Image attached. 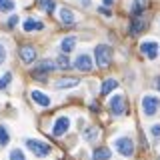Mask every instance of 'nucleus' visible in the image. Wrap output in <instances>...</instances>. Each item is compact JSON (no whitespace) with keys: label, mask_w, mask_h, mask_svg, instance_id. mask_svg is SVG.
I'll list each match as a JSON object with an SVG mask.
<instances>
[{"label":"nucleus","mask_w":160,"mask_h":160,"mask_svg":"<svg viewBox=\"0 0 160 160\" xmlns=\"http://www.w3.org/2000/svg\"><path fill=\"white\" fill-rule=\"evenodd\" d=\"M56 60H42V62H38V66L34 68V78H38V80H44L46 78V74L48 72H52V70H56Z\"/></svg>","instance_id":"obj_2"},{"label":"nucleus","mask_w":160,"mask_h":160,"mask_svg":"<svg viewBox=\"0 0 160 160\" xmlns=\"http://www.w3.org/2000/svg\"><path fill=\"white\" fill-rule=\"evenodd\" d=\"M30 96H32V100L38 104V106H44V108L50 106V98L44 92H40V90H32V94H30Z\"/></svg>","instance_id":"obj_12"},{"label":"nucleus","mask_w":160,"mask_h":160,"mask_svg":"<svg viewBox=\"0 0 160 160\" xmlns=\"http://www.w3.org/2000/svg\"><path fill=\"white\" fill-rule=\"evenodd\" d=\"M78 84H80V80H78V78H72V76H66V78H58V80H56V88H60V90L74 88V86H78Z\"/></svg>","instance_id":"obj_11"},{"label":"nucleus","mask_w":160,"mask_h":160,"mask_svg":"<svg viewBox=\"0 0 160 160\" xmlns=\"http://www.w3.org/2000/svg\"><path fill=\"white\" fill-rule=\"evenodd\" d=\"M158 160H160V158H158Z\"/></svg>","instance_id":"obj_32"},{"label":"nucleus","mask_w":160,"mask_h":160,"mask_svg":"<svg viewBox=\"0 0 160 160\" xmlns=\"http://www.w3.org/2000/svg\"><path fill=\"white\" fill-rule=\"evenodd\" d=\"M10 80H12V74L6 72L2 78H0V90H4V88H8V84H10Z\"/></svg>","instance_id":"obj_24"},{"label":"nucleus","mask_w":160,"mask_h":160,"mask_svg":"<svg viewBox=\"0 0 160 160\" xmlns=\"http://www.w3.org/2000/svg\"><path fill=\"white\" fill-rule=\"evenodd\" d=\"M100 12H102V14H104V16H110V10H108L106 6H104V8H100Z\"/></svg>","instance_id":"obj_30"},{"label":"nucleus","mask_w":160,"mask_h":160,"mask_svg":"<svg viewBox=\"0 0 160 160\" xmlns=\"http://www.w3.org/2000/svg\"><path fill=\"white\" fill-rule=\"evenodd\" d=\"M144 10H146V0H134V6H132V14H134V16L142 14Z\"/></svg>","instance_id":"obj_20"},{"label":"nucleus","mask_w":160,"mask_h":160,"mask_svg":"<svg viewBox=\"0 0 160 160\" xmlns=\"http://www.w3.org/2000/svg\"><path fill=\"white\" fill-rule=\"evenodd\" d=\"M74 46H76V36H66L62 42H60V50H62V54L72 52Z\"/></svg>","instance_id":"obj_13"},{"label":"nucleus","mask_w":160,"mask_h":160,"mask_svg":"<svg viewBox=\"0 0 160 160\" xmlns=\"http://www.w3.org/2000/svg\"><path fill=\"white\" fill-rule=\"evenodd\" d=\"M150 134H152L154 142H158V140H160V124H154V126L150 128Z\"/></svg>","instance_id":"obj_25"},{"label":"nucleus","mask_w":160,"mask_h":160,"mask_svg":"<svg viewBox=\"0 0 160 160\" xmlns=\"http://www.w3.org/2000/svg\"><path fill=\"white\" fill-rule=\"evenodd\" d=\"M26 146L30 148V152L36 154V156H40V158H44V156H48V154H50V146H48L46 142H40V140L28 138L26 140Z\"/></svg>","instance_id":"obj_3"},{"label":"nucleus","mask_w":160,"mask_h":160,"mask_svg":"<svg viewBox=\"0 0 160 160\" xmlns=\"http://www.w3.org/2000/svg\"><path fill=\"white\" fill-rule=\"evenodd\" d=\"M56 66H58L60 70H66V68H70V60H68V54H60V56L56 58Z\"/></svg>","instance_id":"obj_21"},{"label":"nucleus","mask_w":160,"mask_h":160,"mask_svg":"<svg viewBox=\"0 0 160 160\" xmlns=\"http://www.w3.org/2000/svg\"><path fill=\"white\" fill-rule=\"evenodd\" d=\"M140 52H144V56L154 60L158 56V44L156 42H142L140 44Z\"/></svg>","instance_id":"obj_9"},{"label":"nucleus","mask_w":160,"mask_h":160,"mask_svg":"<svg viewBox=\"0 0 160 160\" xmlns=\"http://www.w3.org/2000/svg\"><path fill=\"white\" fill-rule=\"evenodd\" d=\"M8 140H10V136H8V130H6V126H0V144H2V146H6V144H8Z\"/></svg>","instance_id":"obj_23"},{"label":"nucleus","mask_w":160,"mask_h":160,"mask_svg":"<svg viewBox=\"0 0 160 160\" xmlns=\"http://www.w3.org/2000/svg\"><path fill=\"white\" fill-rule=\"evenodd\" d=\"M4 60H6V50H4V46L0 44V64H2Z\"/></svg>","instance_id":"obj_29"},{"label":"nucleus","mask_w":160,"mask_h":160,"mask_svg":"<svg viewBox=\"0 0 160 160\" xmlns=\"http://www.w3.org/2000/svg\"><path fill=\"white\" fill-rule=\"evenodd\" d=\"M110 110H112L114 116H122L126 112V100H124V96H112L110 98Z\"/></svg>","instance_id":"obj_6"},{"label":"nucleus","mask_w":160,"mask_h":160,"mask_svg":"<svg viewBox=\"0 0 160 160\" xmlns=\"http://www.w3.org/2000/svg\"><path fill=\"white\" fill-rule=\"evenodd\" d=\"M116 86H118L116 80H114V78H108V80H104V82H102V88H100V92H102V94H110Z\"/></svg>","instance_id":"obj_18"},{"label":"nucleus","mask_w":160,"mask_h":160,"mask_svg":"<svg viewBox=\"0 0 160 160\" xmlns=\"http://www.w3.org/2000/svg\"><path fill=\"white\" fill-rule=\"evenodd\" d=\"M16 24H18V16H10V18H8V26H10V28H14Z\"/></svg>","instance_id":"obj_28"},{"label":"nucleus","mask_w":160,"mask_h":160,"mask_svg":"<svg viewBox=\"0 0 160 160\" xmlns=\"http://www.w3.org/2000/svg\"><path fill=\"white\" fill-rule=\"evenodd\" d=\"M38 6H40V10H44V12H48V14H52L54 10H56L54 0H38Z\"/></svg>","instance_id":"obj_19"},{"label":"nucleus","mask_w":160,"mask_h":160,"mask_svg":"<svg viewBox=\"0 0 160 160\" xmlns=\"http://www.w3.org/2000/svg\"><path fill=\"white\" fill-rule=\"evenodd\" d=\"M60 20H62V24H66V26L74 24V14H72V10L62 8V10H60Z\"/></svg>","instance_id":"obj_17"},{"label":"nucleus","mask_w":160,"mask_h":160,"mask_svg":"<svg viewBox=\"0 0 160 160\" xmlns=\"http://www.w3.org/2000/svg\"><path fill=\"white\" fill-rule=\"evenodd\" d=\"M18 54H20V58H22L24 64H30V62L36 60V50H34V46H22Z\"/></svg>","instance_id":"obj_10"},{"label":"nucleus","mask_w":160,"mask_h":160,"mask_svg":"<svg viewBox=\"0 0 160 160\" xmlns=\"http://www.w3.org/2000/svg\"><path fill=\"white\" fill-rule=\"evenodd\" d=\"M110 156H112V152L108 148H96L92 152V160H108Z\"/></svg>","instance_id":"obj_16"},{"label":"nucleus","mask_w":160,"mask_h":160,"mask_svg":"<svg viewBox=\"0 0 160 160\" xmlns=\"http://www.w3.org/2000/svg\"><path fill=\"white\" fill-rule=\"evenodd\" d=\"M160 108V98L158 96H144L142 98V112L146 114V116H154V114L158 112Z\"/></svg>","instance_id":"obj_4"},{"label":"nucleus","mask_w":160,"mask_h":160,"mask_svg":"<svg viewBox=\"0 0 160 160\" xmlns=\"http://www.w3.org/2000/svg\"><path fill=\"white\" fill-rule=\"evenodd\" d=\"M10 10H14L12 0H0V12H10Z\"/></svg>","instance_id":"obj_22"},{"label":"nucleus","mask_w":160,"mask_h":160,"mask_svg":"<svg viewBox=\"0 0 160 160\" xmlns=\"http://www.w3.org/2000/svg\"><path fill=\"white\" fill-rule=\"evenodd\" d=\"M22 28L26 30V32H32V30H42V28H44V24H42V22H36L34 18H28V20H24Z\"/></svg>","instance_id":"obj_15"},{"label":"nucleus","mask_w":160,"mask_h":160,"mask_svg":"<svg viewBox=\"0 0 160 160\" xmlns=\"http://www.w3.org/2000/svg\"><path fill=\"white\" fill-rule=\"evenodd\" d=\"M156 88H158V90H160V76H158V78H156Z\"/></svg>","instance_id":"obj_31"},{"label":"nucleus","mask_w":160,"mask_h":160,"mask_svg":"<svg viewBox=\"0 0 160 160\" xmlns=\"http://www.w3.org/2000/svg\"><path fill=\"white\" fill-rule=\"evenodd\" d=\"M70 128V120L68 116H60L56 122H54V128H52V134L54 136H62V134H66Z\"/></svg>","instance_id":"obj_8"},{"label":"nucleus","mask_w":160,"mask_h":160,"mask_svg":"<svg viewBox=\"0 0 160 160\" xmlns=\"http://www.w3.org/2000/svg\"><path fill=\"white\" fill-rule=\"evenodd\" d=\"M94 58H96V64L100 68H106L112 62V48L108 44H98L94 48Z\"/></svg>","instance_id":"obj_1"},{"label":"nucleus","mask_w":160,"mask_h":160,"mask_svg":"<svg viewBox=\"0 0 160 160\" xmlns=\"http://www.w3.org/2000/svg\"><path fill=\"white\" fill-rule=\"evenodd\" d=\"M146 28V22H144L142 18H136V20H132V26H130V34L132 36H138L142 30Z\"/></svg>","instance_id":"obj_14"},{"label":"nucleus","mask_w":160,"mask_h":160,"mask_svg":"<svg viewBox=\"0 0 160 160\" xmlns=\"http://www.w3.org/2000/svg\"><path fill=\"white\" fill-rule=\"evenodd\" d=\"M10 160H26L24 158V154H22V150H12V152H10Z\"/></svg>","instance_id":"obj_27"},{"label":"nucleus","mask_w":160,"mask_h":160,"mask_svg":"<svg viewBox=\"0 0 160 160\" xmlns=\"http://www.w3.org/2000/svg\"><path fill=\"white\" fill-rule=\"evenodd\" d=\"M96 136H98V130L96 128H90V130H86V134H84V138H86L88 142H92Z\"/></svg>","instance_id":"obj_26"},{"label":"nucleus","mask_w":160,"mask_h":160,"mask_svg":"<svg viewBox=\"0 0 160 160\" xmlns=\"http://www.w3.org/2000/svg\"><path fill=\"white\" fill-rule=\"evenodd\" d=\"M114 148L118 150L122 156H132V152H134V144H132V140H130L128 136H120L116 138V142H114Z\"/></svg>","instance_id":"obj_5"},{"label":"nucleus","mask_w":160,"mask_h":160,"mask_svg":"<svg viewBox=\"0 0 160 160\" xmlns=\"http://www.w3.org/2000/svg\"><path fill=\"white\" fill-rule=\"evenodd\" d=\"M74 68L80 70V72H90V70H92V58H90L88 54H80V56H76V60H74Z\"/></svg>","instance_id":"obj_7"}]
</instances>
